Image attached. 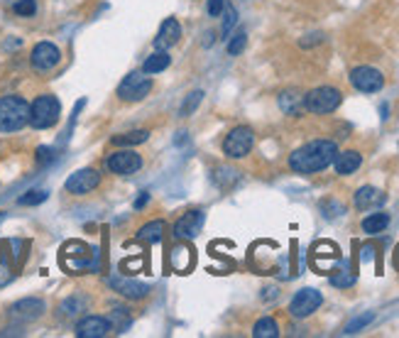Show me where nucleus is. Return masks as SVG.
<instances>
[{"label":"nucleus","instance_id":"f257e3e1","mask_svg":"<svg viewBox=\"0 0 399 338\" xmlns=\"http://www.w3.org/2000/svg\"><path fill=\"white\" fill-rule=\"evenodd\" d=\"M338 145L333 140H312L289 155V167L296 174H316L333 164Z\"/></svg>","mask_w":399,"mask_h":338},{"label":"nucleus","instance_id":"f03ea898","mask_svg":"<svg viewBox=\"0 0 399 338\" xmlns=\"http://www.w3.org/2000/svg\"><path fill=\"white\" fill-rule=\"evenodd\" d=\"M30 123V103L22 96L0 99V133H17Z\"/></svg>","mask_w":399,"mask_h":338},{"label":"nucleus","instance_id":"7ed1b4c3","mask_svg":"<svg viewBox=\"0 0 399 338\" xmlns=\"http://www.w3.org/2000/svg\"><path fill=\"white\" fill-rule=\"evenodd\" d=\"M59 115H62V103L57 96L47 94L32 101L30 105V125L35 130H47L52 125H57Z\"/></svg>","mask_w":399,"mask_h":338},{"label":"nucleus","instance_id":"20e7f679","mask_svg":"<svg viewBox=\"0 0 399 338\" xmlns=\"http://www.w3.org/2000/svg\"><path fill=\"white\" fill-rule=\"evenodd\" d=\"M343 96L338 89L333 86H319V89L309 91L304 96V108L309 113H316V115H326V113H333V110L341 105Z\"/></svg>","mask_w":399,"mask_h":338},{"label":"nucleus","instance_id":"39448f33","mask_svg":"<svg viewBox=\"0 0 399 338\" xmlns=\"http://www.w3.org/2000/svg\"><path fill=\"white\" fill-rule=\"evenodd\" d=\"M253 145H255L253 130H250V128H245V125H238V128H233V130L226 135L223 155L230 157V160H243V157L250 155Z\"/></svg>","mask_w":399,"mask_h":338},{"label":"nucleus","instance_id":"423d86ee","mask_svg":"<svg viewBox=\"0 0 399 338\" xmlns=\"http://www.w3.org/2000/svg\"><path fill=\"white\" fill-rule=\"evenodd\" d=\"M152 91V78L145 76V71H133L120 81L118 86V99L120 101H130V103H135V101H142L147 94Z\"/></svg>","mask_w":399,"mask_h":338},{"label":"nucleus","instance_id":"0eeeda50","mask_svg":"<svg viewBox=\"0 0 399 338\" xmlns=\"http://www.w3.org/2000/svg\"><path fill=\"white\" fill-rule=\"evenodd\" d=\"M321 304H323L321 291L306 287V289H299L294 294V299H291V304H289V314L294 319H306V316H312Z\"/></svg>","mask_w":399,"mask_h":338},{"label":"nucleus","instance_id":"6e6552de","mask_svg":"<svg viewBox=\"0 0 399 338\" xmlns=\"http://www.w3.org/2000/svg\"><path fill=\"white\" fill-rule=\"evenodd\" d=\"M350 83L363 94H377L384 86V76L373 67H355L350 71Z\"/></svg>","mask_w":399,"mask_h":338},{"label":"nucleus","instance_id":"1a4fd4ad","mask_svg":"<svg viewBox=\"0 0 399 338\" xmlns=\"http://www.w3.org/2000/svg\"><path fill=\"white\" fill-rule=\"evenodd\" d=\"M99 184H101V174L96 172V169H78V172H74L71 177L67 179L64 189H67L69 194H74V196H86V194H91L94 189H99Z\"/></svg>","mask_w":399,"mask_h":338},{"label":"nucleus","instance_id":"9d476101","mask_svg":"<svg viewBox=\"0 0 399 338\" xmlns=\"http://www.w3.org/2000/svg\"><path fill=\"white\" fill-rule=\"evenodd\" d=\"M59 62H62V52H59L57 44H52V42H40V44H35L30 64L37 71H52Z\"/></svg>","mask_w":399,"mask_h":338},{"label":"nucleus","instance_id":"9b49d317","mask_svg":"<svg viewBox=\"0 0 399 338\" xmlns=\"http://www.w3.org/2000/svg\"><path fill=\"white\" fill-rule=\"evenodd\" d=\"M105 167H108L113 174H123V177H128V174H135L142 169V157L133 150H120V152H115V155L108 157Z\"/></svg>","mask_w":399,"mask_h":338},{"label":"nucleus","instance_id":"f8f14e48","mask_svg":"<svg viewBox=\"0 0 399 338\" xmlns=\"http://www.w3.org/2000/svg\"><path fill=\"white\" fill-rule=\"evenodd\" d=\"M203 211H198V208H194V211H187V214H182V219L174 223V235L179 240H192L196 238L198 233H201L203 228Z\"/></svg>","mask_w":399,"mask_h":338},{"label":"nucleus","instance_id":"ddd939ff","mask_svg":"<svg viewBox=\"0 0 399 338\" xmlns=\"http://www.w3.org/2000/svg\"><path fill=\"white\" fill-rule=\"evenodd\" d=\"M44 312H47V304L42 302L40 297H25L10 307V316L15 319V321H35V319H40Z\"/></svg>","mask_w":399,"mask_h":338},{"label":"nucleus","instance_id":"4468645a","mask_svg":"<svg viewBox=\"0 0 399 338\" xmlns=\"http://www.w3.org/2000/svg\"><path fill=\"white\" fill-rule=\"evenodd\" d=\"M113 331L110 328V321L103 316H83L81 321L76 323V336L78 338H103Z\"/></svg>","mask_w":399,"mask_h":338},{"label":"nucleus","instance_id":"2eb2a0df","mask_svg":"<svg viewBox=\"0 0 399 338\" xmlns=\"http://www.w3.org/2000/svg\"><path fill=\"white\" fill-rule=\"evenodd\" d=\"M108 285L128 299H145L150 294V287L147 285L135 280H125V277H108Z\"/></svg>","mask_w":399,"mask_h":338},{"label":"nucleus","instance_id":"dca6fc26","mask_svg":"<svg viewBox=\"0 0 399 338\" xmlns=\"http://www.w3.org/2000/svg\"><path fill=\"white\" fill-rule=\"evenodd\" d=\"M182 37V25L174 20V17H167L160 25V35L155 40V47H174L176 42Z\"/></svg>","mask_w":399,"mask_h":338},{"label":"nucleus","instance_id":"f3484780","mask_svg":"<svg viewBox=\"0 0 399 338\" xmlns=\"http://www.w3.org/2000/svg\"><path fill=\"white\" fill-rule=\"evenodd\" d=\"M169 265L174 272L187 275V272L194 267V248H189V245H176L169 255Z\"/></svg>","mask_w":399,"mask_h":338},{"label":"nucleus","instance_id":"a211bd4d","mask_svg":"<svg viewBox=\"0 0 399 338\" xmlns=\"http://www.w3.org/2000/svg\"><path fill=\"white\" fill-rule=\"evenodd\" d=\"M363 164V155L358 150H346V152H338L336 160H333V167H336L338 174H353L358 167Z\"/></svg>","mask_w":399,"mask_h":338},{"label":"nucleus","instance_id":"6ab92c4d","mask_svg":"<svg viewBox=\"0 0 399 338\" xmlns=\"http://www.w3.org/2000/svg\"><path fill=\"white\" fill-rule=\"evenodd\" d=\"M384 201H387V194L380 192V189H375V187H363V189H358V194H355V206H358L360 211L382 206Z\"/></svg>","mask_w":399,"mask_h":338},{"label":"nucleus","instance_id":"aec40b11","mask_svg":"<svg viewBox=\"0 0 399 338\" xmlns=\"http://www.w3.org/2000/svg\"><path fill=\"white\" fill-rule=\"evenodd\" d=\"M280 108L287 115H299V110L304 108V96H299L296 91H285L280 96Z\"/></svg>","mask_w":399,"mask_h":338},{"label":"nucleus","instance_id":"412c9836","mask_svg":"<svg viewBox=\"0 0 399 338\" xmlns=\"http://www.w3.org/2000/svg\"><path fill=\"white\" fill-rule=\"evenodd\" d=\"M162 233H164V221H152V223L142 226L140 233H137V240L142 243H160L162 240Z\"/></svg>","mask_w":399,"mask_h":338},{"label":"nucleus","instance_id":"4be33fe9","mask_svg":"<svg viewBox=\"0 0 399 338\" xmlns=\"http://www.w3.org/2000/svg\"><path fill=\"white\" fill-rule=\"evenodd\" d=\"M389 226V216L384 211H377V214H370L368 219L363 221V230L368 235H375V233H382L384 228Z\"/></svg>","mask_w":399,"mask_h":338},{"label":"nucleus","instance_id":"5701e85b","mask_svg":"<svg viewBox=\"0 0 399 338\" xmlns=\"http://www.w3.org/2000/svg\"><path fill=\"white\" fill-rule=\"evenodd\" d=\"M86 307H88L86 297H81V294H71V297L64 299L59 309H62L64 316H78L81 312H86Z\"/></svg>","mask_w":399,"mask_h":338},{"label":"nucleus","instance_id":"b1692460","mask_svg":"<svg viewBox=\"0 0 399 338\" xmlns=\"http://www.w3.org/2000/svg\"><path fill=\"white\" fill-rule=\"evenodd\" d=\"M253 336L255 338H277V336H280V326H277L275 319L264 316V319H260V321L255 323Z\"/></svg>","mask_w":399,"mask_h":338},{"label":"nucleus","instance_id":"393cba45","mask_svg":"<svg viewBox=\"0 0 399 338\" xmlns=\"http://www.w3.org/2000/svg\"><path fill=\"white\" fill-rule=\"evenodd\" d=\"M171 64V57L167 52H157V54H152L150 59H147L145 64H142V71L145 74H160V71H164L167 67Z\"/></svg>","mask_w":399,"mask_h":338},{"label":"nucleus","instance_id":"a878e982","mask_svg":"<svg viewBox=\"0 0 399 338\" xmlns=\"http://www.w3.org/2000/svg\"><path fill=\"white\" fill-rule=\"evenodd\" d=\"M147 137H150V133L147 130L123 133V135L113 137V145H142V142H147Z\"/></svg>","mask_w":399,"mask_h":338},{"label":"nucleus","instance_id":"bb28decb","mask_svg":"<svg viewBox=\"0 0 399 338\" xmlns=\"http://www.w3.org/2000/svg\"><path fill=\"white\" fill-rule=\"evenodd\" d=\"M110 328H113V331H118V333H123L125 328L130 326V316L128 314H125V309H115L113 314H110Z\"/></svg>","mask_w":399,"mask_h":338},{"label":"nucleus","instance_id":"cd10ccee","mask_svg":"<svg viewBox=\"0 0 399 338\" xmlns=\"http://www.w3.org/2000/svg\"><path fill=\"white\" fill-rule=\"evenodd\" d=\"M49 194L44 192V189H32V192H27L25 196H20V206H37V203L47 201Z\"/></svg>","mask_w":399,"mask_h":338},{"label":"nucleus","instance_id":"c85d7f7f","mask_svg":"<svg viewBox=\"0 0 399 338\" xmlns=\"http://www.w3.org/2000/svg\"><path fill=\"white\" fill-rule=\"evenodd\" d=\"M373 319H375V314H373V312L360 314V316H355L350 323H348L346 331H343V333H358L360 328H365V326H368V323H373Z\"/></svg>","mask_w":399,"mask_h":338},{"label":"nucleus","instance_id":"c756f323","mask_svg":"<svg viewBox=\"0 0 399 338\" xmlns=\"http://www.w3.org/2000/svg\"><path fill=\"white\" fill-rule=\"evenodd\" d=\"M245 44H248V35H245V32H238L235 37H230V42H228V54H230V57H238V54L245 49Z\"/></svg>","mask_w":399,"mask_h":338},{"label":"nucleus","instance_id":"7c9ffc66","mask_svg":"<svg viewBox=\"0 0 399 338\" xmlns=\"http://www.w3.org/2000/svg\"><path fill=\"white\" fill-rule=\"evenodd\" d=\"M201 99H203V91H194V94L189 96L187 101H184V105H182V118H187V115H192L194 110H196V105L201 103Z\"/></svg>","mask_w":399,"mask_h":338},{"label":"nucleus","instance_id":"2f4dec72","mask_svg":"<svg viewBox=\"0 0 399 338\" xmlns=\"http://www.w3.org/2000/svg\"><path fill=\"white\" fill-rule=\"evenodd\" d=\"M15 12L22 17H32L37 12V6H35V0H17L15 3Z\"/></svg>","mask_w":399,"mask_h":338},{"label":"nucleus","instance_id":"473e14b6","mask_svg":"<svg viewBox=\"0 0 399 338\" xmlns=\"http://www.w3.org/2000/svg\"><path fill=\"white\" fill-rule=\"evenodd\" d=\"M331 285L333 287H350V285H355V275H353V272H348V270H343V275H333L331 277Z\"/></svg>","mask_w":399,"mask_h":338},{"label":"nucleus","instance_id":"72a5a7b5","mask_svg":"<svg viewBox=\"0 0 399 338\" xmlns=\"http://www.w3.org/2000/svg\"><path fill=\"white\" fill-rule=\"evenodd\" d=\"M235 22H238V12H235L233 8H226V20H223V35H226V40H228V35L233 32Z\"/></svg>","mask_w":399,"mask_h":338},{"label":"nucleus","instance_id":"f704fd0d","mask_svg":"<svg viewBox=\"0 0 399 338\" xmlns=\"http://www.w3.org/2000/svg\"><path fill=\"white\" fill-rule=\"evenodd\" d=\"M223 10H226V0H208L206 12H208L211 17H218Z\"/></svg>","mask_w":399,"mask_h":338},{"label":"nucleus","instance_id":"c9c22d12","mask_svg":"<svg viewBox=\"0 0 399 338\" xmlns=\"http://www.w3.org/2000/svg\"><path fill=\"white\" fill-rule=\"evenodd\" d=\"M52 160V150L49 147H40L37 150V162H49Z\"/></svg>","mask_w":399,"mask_h":338},{"label":"nucleus","instance_id":"e433bc0d","mask_svg":"<svg viewBox=\"0 0 399 338\" xmlns=\"http://www.w3.org/2000/svg\"><path fill=\"white\" fill-rule=\"evenodd\" d=\"M147 201H150V194L142 192V194H140V198H137V201H135V208H145V206H147Z\"/></svg>","mask_w":399,"mask_h":338}]
</instances>
